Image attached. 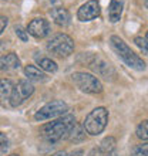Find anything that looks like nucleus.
I'll return each mask as SVG.
<instances>
[{
	"mask_svg": "<svg viewBox=\"0 0 148 156\" xmlns=\"http://www.w3.org/2000/svg\"><path fill=\"white\" fill-rule=\"evenodd\" d=\"M100 13H101V9H100L98 0H90L78 9L77 17L80 21H90L97 19L100 16Z\"/></svg>",
	"mask_w": 148,
	"mask_h": 156,
	"instance_id": "obj_8",
	"label": "nucleus"
},
{
	"mask_svg": "<svg viewBox=\"0 0 148 156\" xmlns=\"http://www.w3.org/2000/svg\"><path fill=\"white\" fill-rule=\"evenodd\" d=\"M37 64L40 66V70L46 71V73H56L57 71V64L51 58H47V57L37 58Z\"/></svg>",
	"mask_w": 148,
	"mask_h": 156,
	"instance_id": "obj_18",
	"label": "nucleus"
},
{
	"mask_svg": "<svg viewBox=\"0 0 148 156\" xmlns=\"http://www.w3.org/2000/svg\"><path fill=\"white\" fill-rule=\"evenodd\" d=\"M33 92H34V87L31 82L26 81V80L19 81L13 88L12 97H10V107L13 108L20 107L26 99L33 95Z\"/></svg>",
	"mask_w": 148,
	"mask_h": 156,
	"instance_id": "obj_7",
	"label": "nucleus"
},
{
	"mask_svg": "<svg viewBox=\"0 0 148 156\" xmlns=\"http://www.w3.org/2000/svg\"><path fill=\"white\" fill-rule=\"evenodd\" d=\"M50 16L53 19V21L56 23L57 26H61V27H67V26L70 24L71 21V16L68 10L61 6H54V7L50 9Z\"/></svg>",
	"mask_w": 148,
	"mask_h": 156,
	"instance_id": "obj_11",
	"label": "nucleus"
},
{
	"mask_svg": "<svg viewBox=\"0 0 148 156\" xmlns=\"http://www.w3.org/2000/svg\"><path fill=\"white\" fill-rule=\"evenodd\" d=\"M73 82L77 85V88L86 94H100L103 91V84L100 82L97 77L88 73H74L71 75Z\"/></svg>",
	"mask_w": 148,
	"mask_h": 156,
	"instance_id": "obj_5",
	"label": "nucleus"
},
{
	"mask_svg": "<svg viewBox=\"0 0 148 156\" xmlns=\"http://www.w3.org/2000/svg\"><path fill=\"white\" fill-rule=\"evenodd\" d=\"M76 118L74 115L66 114L61 118H57L56 121L46 123L41 126V136L44 138L50 144H56L58 140H61L63 138H67V135L70 133V131L76 125Z\"/></svg>",
	"mask_w": 148,
	"mask_h": 156,
	"instance_id": "obj_1",
	"label": "nucleus"
},
{
	"mask_svg": "<svg viewBox=\"0 0 148 156\" xmlns=\"http://www.w3.org/2000/svg\"><path fill=\"white\" fill-rule=\"evenodd\" d=\"M83 149H76V151H73V152L70 153H66V152H60L57 153V155H54V156H83Z\"/></svg>",
	"mask_w": 148,
	"mask_h": 156,
	"instance_id": "obj_24",
	"label": "nucleus"
},
{
	"mask_svg": "<svg viewBox=\"0 0 148 156\" xmlns=\"http://www.w3.org/2000/svg\"><path fill=\"white\" fill-rule=\"evenodd\" d=\"M115 145H117V140L113 136H107L105 139H103V142L100 144V151L104 156H117L115 152Z\"/></svg>",
	"mask_w": 148,
	"mask_h": 156,
	"instance_id": "obj_16",
	"label": "nucleus"
},
{
	"mask_svg": "<svg viewBox=\"0 0 148 156\" xmlns=\"http://www.w3.org/2000/svg\"><path fill=\"white\" fill-rule=\"evenodd\" d=\"M67 111H68V105L66 102L60 101V99H56V101H51V102H47L44 107H41L36 112L34 119L43 122V121H47V119H53L66 115Z\"/></svg>",
	"mask_w": 148,
	"mask_h": 156,
	"instance_id": "obj_6",
	"label": "nucleus"
},
{
	"mask_svg": "<svg viewBox=\"0 0 148 156\" xmlns=\"http://www.w3.org/2000/svg\"><path fill=\"white\" fill-rule=\"evenodd\" d=\"M110 45H111V48H113V51H114L130 68L137 70V71H144L145 70L144 60H142L138 54L134 53L123 38H120L118 36H111Z\"/></svg>",
	"mask_w": 148,
	"mask_h": 156,
	"instance_id": "obj_2",
	"label": "nucleus"
},
{
	"mask_svg": "<svg viewBox=\"0 0 148 156\" xmlns=\"http://www.w3.org/2000/svg\"><path fill=\"white\" fill-rule=\"evenodd\" d=\"M9 156H19V155H16V153H13V155H9Z\"/></svg>",
	"mask_w": 148,
	"mask_h": 156,
	"instance_id": "obj_29",
	"label": "nucleus"
},
{
	"mask_svg": "<svg viewBox=\"0 0 148 156\" xmlns=\"http://www.w3.org/2000/svg\"><path fill=\"white\" fill-rule=\"evenodd\" d=\"M43 2H44V3H47V4H50L51 7H54V6H56L60 0H43Z\"/></svg>",
	"mask_w": 148,
	"mask_h": 156,
	"instance_id": "obj_27",
	"label": "nucleus"
},
{
	"mask_svg": "<svg viewBox=\"0 0 148 156\" xmlns=\"http://www.w3.org/2000/svg\"><path fill=\"white\" fill-rule=\"evenodd\" d=\"M27 33L36 38H44L50 33V24L46 19H33L27 26Z\"/></svg>",
	"mask_w": 148,
	"mask_h": 156,
	"instance_id": "obj_10",
	"label": "nucleus"
},
{
	"mask_svg": "<svg viewBox=\"0 0 148 156\" xmlns=\"http://www.w3.org/2000/svg\"><path fill=\"white\" fill-rule=\"evenodd\" d=\"M124 9V0H111L108 6V19L111 23H117L121 19Z\"/></svg>",
	"mask_w": 148,
	"mask_h": 156,
	"instance_id": "obj_14",
	"label": "nucleus"
},
{
	"mask_svg": "<svg viewBox=\"0 0 148 156\" xmlns=\"http://www.w3.org/2000/svg\"><path fill=\"white\" fill-rule=\"evenodd\" d=\"M9 146V139L7 136L4 135L3 132H0V151H3V149H7Z\"/></svg>",
	"mask_w": 148,
	"mask_h": 156,
	"instance_id": "obj_23",
	"label": "nucleus"
},
{
	"mask_svg": "<svg viewBox=\"0 0 148 156\" xmlns=\"http://www.w3.org/2000/svg\"><path fill=\"white\" fill-rule=\"evenodd\" d=\"M13 88H14V84L10 80H0V105L2 107L10 105Z\"/></svg>",
	"mask_w": 148,
	"mask_h": 156,
	"instance_id": "obj_13",
	"label": "nucleus"
},
{
	"mask_svg": "<svg viewBox=\"0 0 148 156\" xmlns=\"http://www.w3.org/2000/svg\"><path fill=\"white\" fill-rule=\"evenodd\" d=\"M137 138H140L141 140H148V119L142 121V122L137 126Z\"/></svg>",
	"mask_w": 148,
	"mask_h": 156,
	"instance_id": "obj_19",
	"label": "nucleus"
},
{
	"mask_svg": "<svg viewBox=\"0 0 148 156\" xmlns=\"http://www.w3.org/2000/svg\"><path fill=\"white\" fill-rule=\"evenodd\" d=\"M88 156H104L103 153H101V151H100V148H94L91 149L90 153H88Z\"/></svg>",
	"mask_w": 148,
	"mask_h": 156,
	"instance_id": "obj_26",
	"label": "nucleus"
},
{
	"mask_svg": "<svg viewBox=\"0 0 148 156\" xmlns=\"http://www.w3.org/2000/svg\"><path fill=\"white\" fill-rule=\"evenodd\" d=\"M131 156H148V142L147 144H140L132 149Z\"/></svg>",
	"mask_w": 148,
	"mask_h": 156,
	"instance_id": "obj_21",
	"label": "nucleus"
},
{
	"mask_svg": "<svg viewBox=\"0 0 148 156\" xmlns=\"http://www.w3.org/2000/svg\"><path fill=\"white\" fill-rule=\"evenodd\" d=\"M88 64H90V67L97 74L104 77L105 80H113V78L115 77V71H114V68L111 67V64L105 61L104 58L98 57V55H94L93 60H91Z\"/></svg>",
	"mask_w": 148,
	"mask_h": 156,
	"instance_id": "obj_9",
	"label": "nucleus"
},
{
	"mask_svg": "<svg viewBox=\"0 0 148 156\" xmlns=\"http://www.w3.org/2000/svg\"><path fill=\"white\" fill-rule=\"evenodd\" d=\"M24 74L29 78V81H36V82H43L47 80V75L37 68L36 66H26L24 67Z\"/></svg>",
	"mask_w": 148,
	"mask_h": 156,
	"instance_id": "obj_15",
	"label": "nucleus"
},
{
	"mask_svg": "<svg viewBox=\"0 0 148 156\" xmlns=\"http://www.w3.org/2000/svg\"><path fill=\"white\" fill-rule=\"evenodd\" d=\"M21 66L16 53H7L0 57V71H13Z\"/></svg>",
	"mask_w": 148,
	"mask_h": 156,
	"instance_id": "obj_12",
	"label": "nucleus"
},
{
	"mask_svg": "<svg viewBox=\"0 0 148 156\" xmlns=\"http://www.w3.org/2000/svg\"><path fill=\"white\" fill-rule=\"evenodd\" d=\"M14 31H16L17 37L20 38L21 41H27V40H29V33H27V30H24L21 26H16V27H14Z\"/></svg>",
	"mask_w": 148,
	"mask_h": 156,
	"instance_id": "obj_22",
	"label": "nucleus"
},
{
	"mask_svg": "<svg viewBox=\"0 0 148 156\" xmlns=\"http://www.w3.org/2000/svg\"><path fill=\"white\" fill-rule=\"evenodd\" d=\"M47 51L56 57L66 58L74 51V41L67 34H57L47 43Z\"/></svg>",
	"mask_w": 148,
	"mask_h": 156,
	"instance_id": "obj_4",
	"label": "nucleus"
},
{
	"mask_svg": "<svg viewBox=\"0 0 148 156\" xmlns=\"http://www.w3.org/2000/svg\"><path fill=\"white\" fill-rule=\"evenodd\" d=\"M84 138H86V131H84V128H83L81 125H78V123L74 125V128L70 131V133L67 135V139L74 142V144L84 140Z\"/></svg>",
	"mask_w": 148,
	"mask_h": 156,
	"instance_id": "obj_17",
	"label": "nucleus"
},
{
	"mask_svg": "<svg viewBox=\"0 0 148 156\" xmlns=\"http://www.w3.org/2000/svg\"><path fill=\"white\" fill-rule=\"evenodd\" d=\"M144 7L148 9V0H144Z\"/></svg>",
	"mask_w": 148,
	"mask_h": 156,
	"instance_id": "obj_28",
	"label": "nucleus"
},
{
	"mask_svg": "<svg viewBox=\"0 0 148 156\" xmlns=\"http://www.w3.org/2000/svg\"><path fill=\"white\" fill-rule=\"evenodd\" d=\"M134 43H135V45L142 51V53L148 55V31H147V36H145V37H135L134 38Z\"/></svg>",
	"mask_w": 148,
	"mask_h": 156,
	"instance_id": "obj_20",
	"label": "nucleus"
},
{
	"mask_svg": "<svg viewBox=\"0 0 148 156\" xmlns=\"http://www.w3.org/2000/svg\"><path fill=\"white\" fill-rule=\"evenodd\" d=\"M107 122H108L107 108L98 107V108H95V109H93V111L86 116L84 122H83V128H84L86 133L95 136V135H100V133L105 129Z\"/></svg>",
	"mask_w": 148,
	"mask_h": 156,
	"instance_id": "obj_3",
	"label": "nucleus"
},
{
	"mask_svg": "<svg viewBox=\"0 0 148 156\" xmlns=\"http://www.w3.org/2000/svg\"><path fill=\"white\" fill-rule=\"evenodd\" d=\"M7 24H9V19H7V17H4V16L0 17V34L4 31V29L7 27Z\"/></svg>",
	"mask_w": 148,
	"mask_h": 156,
	"instance_id": "obj_25",
	"label": "nucleus"
}]
</instances>
